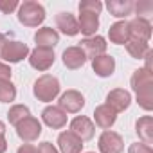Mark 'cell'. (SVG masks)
I'll list each match as a JSON object with an SVG mask.
<instances>
[{
    "label": "cell",
    "instance_id": "obj_1",
    "mask_svg": "<svg viewBox=\"0 0 153 153\" xmlns=\"http://www.w3.org/2000/svg\"><path fill=\"white\" fill-rule=\"evenodd\" d=\"M61 87H59V81L56 76H51V74H43L34 81V87H33V94L38 101L42 103H51L58 97Z\"/></svg>",
    "mask_w": 153,
    "mask_h": 153
},
{
    "label": "cell",
    "instance_id": "obj_2",
    "mask_svg": "<svg viewBox=\"0 0 153 153\" xmlns=\"http://www.w3.org/2000/svg\"><path fill=\"white\" fill-rule=\"evenodd\" d=\"M45 20V9L34 0H25L18 6V22L25 27H38Z\"/></svg>",
    "mask_w": 153,
    "mask_h": 153
},
{
    "label": "cell",
    "instance_id": "obj_3",
    "mask_svg": "<svg viewBox=\"0 0 153 153\" xmlns=\"http://www.w3.org/2000/svg\"><path fill=\"white\" fill-rule=\"evenodd\" d=\"M54 49H45V47H36L34 51L29 52V63L33 68L43 72V70H49L52 65H54Z\"/></svg>",
    "mask_w": 153,
    "mask_h": 153
},
{
    "label": "cell",
    "instance_id": "obj_4",
    "mask_svg": "<svg viewBox=\"0 0 153 153\" xmlns=\"http://www.w3.org/2000/svg\"><path fill=\"white\" fill-rule=\"evenodd\" d=\"M16 135L24 142H33L42 135V123L36 117L29 115V117H25L24 121H20L16 124Z\"/></svg>",
    "mask_w": 153,
    "mask_h": 153
},
{
    "label": "cell",
    "instance_id": "obj_5",
    "mask_svg": "<svg viewBox=\"0 0 153 153\" xmlns=\"http://www.w3.org/2000/svg\"><path fill=\"white\" fill-rule=\"evenodd\" d=\"M29 47L24 43V42H18V40H11V42H6L2 52H0V58L7 63H18L22 61L24 58L29 56Z\"/></svg>",
    "mask_w": 153,
    "mask_h": 153
},
{
    "label": "cell",
    "instance_id": "obj_6",
    "mask_svg": "<svg viewBox=\"0 0 153 153\" xmlns=\"http://www.w3.org/2000/svg\"><path fill=\"white\" fill-rule=\"evenodd\" d=\"M97 148L101 153H123L124 149V140L119 133L112 131V130H105L99 135L97 140Z\"/></svg>",
    "mask_w": 153,
    "mask_h": 153
},
{
    "label": "cell",
    "instance_id": "obj_7",
    "mask_svg": "<svg viewBox=\"0 0 153 153\" xmlns=\"http://www.w3.org/2000/svg\"><path fill=\"white\" fill-rule=\"evenodd\" d=\"M58 105L65 114H78L85 106V97L78 90H67V92H63L59 96Z\"/></svg>",
    "mask_w": 153,
    "mask_h": 153
},
{
    "label": "cell",
    "instance_id": "obj_8",
    "mask_svg": "<svg viewBox=\"0 0 153 153\" xmlns=\"http://www.w3.org/2000/svg\"><path fill=\"white\" fill-rule=\"evenodd\" d=\"M79 47L83 49L87 59H94V58H97V56L106 54L108 43H106V40H105L103 36H90V38H83V40L79 42Z\"/></svg>",
    "mask_w": 153,
    "mask_h": 153
},
{
    "label": "cell",
    "instance_id": "obj_9",
    "mask_svg": "<svg viewBox=\"0 0 153 153\" xmlns=\"http://www.w3.org/2000/svg\"><path fill=\"white\" fill-rule=\"evenodd\" d=\"M70 131L74 135H78L81 140H90L94 137V133H96V126L88 117L78 115V117H74L70 121Z\"/></svg>",
    "mask_w": 153,
    "mask_h": 153
},
{
    "label": "cell",
    "instance_id": "obj_10",
    "mask_svg": "<svg viewBox=\"0 0 153 153\" xmlns=\"http://www.w3.org/2000/svg\"><path fill=\"white\" fill-rule=\"evenodd\" d=\"M105 105H108L115 114H117V112H124V110L131 105V96H130V92L124 90V88H114V90L108 92Z\"/></svg>",
    "mask_w": 153,
    "mask_h": 153
},
{
    "label": "cell",
    "instance_id": "obj_11",
    "mask_svg": "<svg viewBox=\"0 0 153 153\" xmlns=\"http://www.w3.org/2000/svg\"><path fill=\"white\" fill-rule=\"evenodd\" d=\"M61 59H63V65L67 68H70V70H78V68H81L87 63V56H85V52H83V49L79 45L67 47L63 51Z\"/></svg>",
    "mask_w": 153,
    "mask_h": 153
},
{
    "label": "cell",
    "instance_id": "obj_12",
    "mask_svg": "<svg viewBox=\"0 0 153 153\" xmlns=\"http://www.w3.org/2000/svg\"><path fill=\"white\" fill-rule=\"evenodd\" d=\"M58 151L59 153H81L83 149V140L74 135L70 130L68 131H61L58 135Z\"/></svg>",
    "mask_w": 153,
    "mask_h": 153
},
{
    "label": "cell",
    "instance_id": "obj_13",
    "mask_svg": "<svg viewBox=\"0 0 153 153\" xmlns=\"http://www.w3.org/2000/svg\"><path fill=\"white\" fill-rule=\"evenodd\" d=\"M42 121L52 130H61L67 124V114L59 106H47L42 112Z\"/></svg>",
    "mask_w": 153,
    "mask_h": 153
},
{
    "label": "cell",
    "instance_id": "obj_14",
    "mask_svg": "<svg viewBox=\"0 0 153 153\" xmlns=\"http://www.w3.org/2000/svg\"><path fill=\"white\" fill-rule=\"evenodd\" d=\"M92 70L99 76V78H110L115 72V59L110 54H103L92 59Z\"/></svg>",
    "mask_w": 153,
    "mask_h": 153
},
{
    "label": "cell",
    "instance_id": "obj_15",
    "mask_svg": "<svg viewBox=\"0 0 153 153\" xmlns=\"http://www.w3.org/2000/svg\"><path fill=\"white\" fill-rule=\"evenodd\" d=\"M128 27H130V38H133V40L148 42L151 38V24H149V20L135 18V20L128 22Z\"/></svg>",
    "mask_w": 153,
    "mask_h": 153
},
{
    "label": "cell",
    "instance_id": "obj_16",
    "mask_svg": "<svg viewBox=\"0 0 153 153\" xmlns=\"http://www.w3.org/2000/svg\"><path fill=\"white\" fill-rule=\"evenodd\" d=\"M94 121L99 128L103 130H110L115 121H117V114L108 106V105H99L96 110H94Z\"/></svg>",
    "mask_w": 153,
    "mask_h": 153
},
{
    "label": "cell",
    "instance_id": "obj_17",
    "mask_svg": "<svg viewBox=\"0 0 153 153\" xmlns=\"http://www.w3.org/2000/svg\"><path fill=\"white\" fill-rule=\"evenodd\" d=\"M36 47H45V49H54L59 43V34L52 27H42L34 34Z\"/></svg>",
    "mask_w": 153,
    "mask_h": 153
},
{
    "label": "cell",
    "instance_id": "obj_18",
    "mask_svg": "<svg viewBox=\"0 0 153 153\" xmlns=\"http://www.w3.org/2000/svg\"><path fill=\"white\" fill-rule=\"evenodd\" d=\"M56 27L67 36H76L79 33L78 20L74 18L72 13H58L56 15Z\"/></svg>",
    "mask_w": 153,
    "mask_h": 153
},
{
    "label": "cell",
    "instance_id": "obj_19",
    "mask_svg": "<svg viewBox=\"0 0 153 153\" xmlns=\"http://www.w3.org/2000/svg\"><path fill=\"white\" fill-rule=\"evenodd\" d=\"M135 131H137L139 139L142 140V144L151 146L153 144V117L151 115H144V117L137 119Z\"/></svg>",
    "mask_w": 153,
    "mask_h": 153
},
{
    "label": "cell",
    "instance_id": "obj_20",
    "mask_svg": "<svg viewBox=\"0 0 153 153\" xmlns=\"http://www.w3.org/2000/svg\"><path fill=\"white\" fill-rule=\"evenodd\" d=\"M78 25H79V33H83L87 38L96 36V31H97V27H99V16H97V15H94V13L79 11Z\"/></svg>",
    "mask_w": 153,
    "mask_h": 153
},
{
    "label": "cell",
    "instance_id": "obj_21",
    "mask_svg": "<svg viewBox=\"0 0 153 153\" xmlns=\"http://www.w3.org/2000/svg\"><path fill=\"white\" fill-rule=\"evenodd\" d=\"M108 38L112 43L115 45H124L128 40H130V27H128V22L126 20H119L115 22L114 25H110L108 29Z\"/></svg>",
    "mask_w": 153,
    "mask_h": 153
},
{
    "label": "cell",
    "instance_id": "obj_22",
    "mask_svg": "<svg viewBox=\"0 0 153 153\" xmlns=\"http://www.w3.org/2000/svg\"><path fill=\"white\" fill-rule=\"evenodd\" d=\"M106 7L112 16L115 18H126L133 11V2L131 0H108Z\"/></svg>",
    "mask_w": 153,
    "mask_h": 153
},
{
    "label": "cell",
    "instance_id": "obj_23",
    "mask_svg": "<svg viewBox=\"0 0 153 153\" xmlns=\"http://www.w3.org/2000/svg\"><path fill=\"white\" fill-rule=\"evenodd\" d=\"M130 83H131V88H133L135 94H137L139 90L146 88V87H151V85H153L151 70H148V68H139V70H135V72L131 74Z\"/></svg>",
    "mask_w": 153,
    "mask_h": 153
},
{
    "label": "cell",
    "instance_id": "obj_24",
    "mask_svg": "<svg viewBox=\"0 0 153 153\" xmlns=\"http://www.w3.org/2000/svg\"><path fill=\"white\" fill-rule=\"evenodd\" d=\"M124 47H126L128 54H130L131 58H135V59H144V58L148 56V52L151 51L148 42H140V40H133V38H130V40L124 43Z\"/></svg>",
    "mask_w": 153,
    "mask_h": 153
},
{
    "label": "cell",
    "instance_id": "obj_25",
    "mask_svg": "<svg viewBox=\"0 0 153 153\" xmlns=\"http://www.w3.org/2000/svg\"><path fill=\"white\" fill-rule=\"evenodd\" d=\"M29 115H31V112H29V108H27L25 105H15V106H11L9 112H7V121L16 126L20 121H24V119L29 117Z\"/></svg>",
    "mask_w": 153,
    "mask_h": 153
},
{
    "label": "cell",
    "instance_id": "obj_26",
    "mask_svg": "<svg viewBox=\"0 0 153 153\" xmlns=\"http://www.w3.org/2000/svg\"><path fill=\"white\" fill-rule=\"evenodd\" d=\"M16 99V87L11 81H0V103H13Z\"/></svg>",
    "mask_w": 153,
    "mask_h": 153
},
{
    "label": "cell",
    "instance_id": "obj_27",
    "mask_svg": "<svg viewBox=\"0 0 153 153\" xmlns=\"http://www.w3.org/2000/svg\"><path fill=\"white\" fill-rule=\"evenodd\" d=\"M101 9H103V4L99 2V0H81V2H79V11L99 15Z\"/></svg>",
    "mask_w": 153,
    "mask_h": 153
},
{
    "label": "cell",
    "instance_id": "obj_28",
    "mask_svg": "<svg viewBox=\"0 0 153 153\" xmlns=\"http://www.w3.org/2000/svg\"><path fill=\"white\" fill-rule=\"evenodd\" d=\"M133 9L137 11V18H144V20H148V16L153 13V4L151 2H137V4H133Z\"/></svg>",
    "mask_w": 153,
    "mask_h": 153
},
{
    "label": "cell",
    "instance_id": "obj_29",
    "mask_svg": "<svg viewBox=\"0 0 153 153\" xmlns=\"http://www.w3.org/2000/svg\"><path fill=\"white\" fill-rule=\"evenodd\" d=\"M20 4L16 2V0H0V11H2L4 15H9L13 13Z\"/></svg>",
    "mask_w": 153,
    "mask_h": 153
},
{
    "label": "cell",
    "instance_id": "obj_30",
    "mask_svg": "<svg viewBox=\"0 0 153 153\" xmlns=\"http://www.w3.org/2000/svg\"><path fill=\"white\" fill-rule=\"evenodd\" d=\"M128 153H153V149H151V146H146L142 142H133V144H130Z\"/></svg>",
    "mask_w": 153,
    "mask_h": 153
},
{
    "label": "cell",
    "instance_id": "obj_31",
    "mask_svg": "<svg viewBox=\"0 0 153 153\" xmlns=\"http://www.w3.org/2000/svg\"><path fill=\"white\" fill-rule=\"evenodd\" d=\"M0 81H11V68L2 61H0Z\"/></svg>",
    "mask_w": 153,
    "mask_h": 153
},
{
    "label": "cell",
    "instance_id": "obj_32",
    "mask_svg": "<svg viewBox=\"0 0 153 153\" xmlns=\"http://www.w3.org/2000/svg\"><path fill=\"white\" fill-rule=\"evenodd\" d=\"M38 153H59L58 151V148L54 146V144H51V142H42L40 146H38Z\"/></svg>",
    "mask_w": 153,
    "mask_h": 153
},
{
    "label": "cell",
    "instance_id": "obj_33",
    "mask_svg": "<svg viewBox=\"0 0 153 153\" xmlns=\"http://www.w3.org/2000/svg\"><path fill=\"white\" fill-rule=\"evenodd\" d=\"M16 153H38V148H34L33 144H22L16 149Z\"/></svg>",
    "mask_w": 153,
    "mask_h": 153
},
{
    "label": "cell",
    "instance_id": "obj_34",
    "mask_svg": "<svg viewBox=\"0 0 153 153\" xmlns=\"http://www.w3.org/2000/svg\"><path fill=\"white\" fill-rule=\"evenodd\" d=\"M6 149H7V140L4 135H0V153H6Z\"/></svg>",
    "mask_w": 153,
    "mask_h": 153
},
{
    "label": "cell",
    "instance_id": "obj_35",
    "mask_svg": "<svg viewBox=\"0 0 153 153\" xmlns=\"http://www.w3.org/2000/svg\"><path fill=\"white\" fill-rule=\"evenodd\" d=\"M6 42H7L6 34H2V33H0V52H2V49H4V45H6Z\"/></svg>",
    "mask_w": 153,
    "mask_h": 153
},
{
    "label": "cell",
    "instance_id": "obj_36",
    "mask_svg": "<svg viewBox=\"0 0 153 153\" xmlns=\"http://www.w3.org/2000/svg\"><path fill=\"white\" fill-rule=\"evenodd\" d=\"M4 133H6V124L0 121V135H4Z\"/></svg>",
    "mask_w": 153,
    "mask_h": 153
},
{
    "label": "cell",
    "instance_id": "obj_37",
    "mask_svg": "<svg viewBox=\"0 0 153 153\" xmlns=\"http://www.w3.org/2000/svg\"><path fill=\"white\" fill-rule=\"evenodd\" d=\"M88 153H94V151H88Z\"/></svg>",
    "mask_w": 153,
    "mask_h": 153
}]
</instances>
